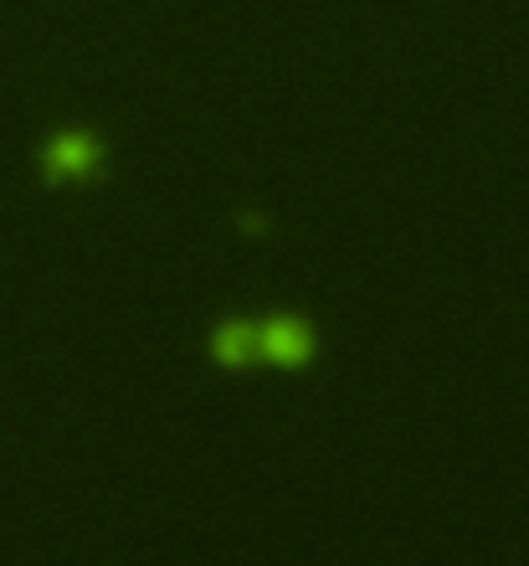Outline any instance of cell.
I'll return each mask as SVG.
<instances>
[{
    "label": "cell",
    "mask_w": 529,
    "mask_h": 566,
    "mask_svg": "<svg viewBox=\"0 0 529 566\" xmlns=\"http://www.w3.org/2000/svg\"><path fill=\"white\" fill-rule=\"evenodd\" d=\"M257 350H263L267 360H278V366H304V360L314 356V335L298 319H267L263 329H257Z\"/></svg>",
    "instance_id": "cell-2"
},
{
    "label": "cell",
    "mask_w": 529,
    "mask_h": 566,
    "mask_svg": "<svg viewBox=\"0 0 529 566\" xmlns=\"http://www.w3.org/2000/svg\"><path fill=\"white\" fill-rule=\"evenodd\" d=\"M252 350H257V329L247 319H232V325L216 329V360L221 366H247Z\"/></svg>",
    "instance_id": "cell-3"
},
{
    "label": "cell",
    "mask_w": 529,
    "mask_h": 566,
    "mask_svg": "<svg viewBox=\"0 0 529 566\" xmlns=\"http://www.w3.org/2000/svg\"><path fill=\"white\" fill-rule=\"evenodd\" d=\"M104 165V145L88 135H57L46 149V180H88Z\"/></svg>",
    "instance_id": "cell-1"
}]
</instances>
